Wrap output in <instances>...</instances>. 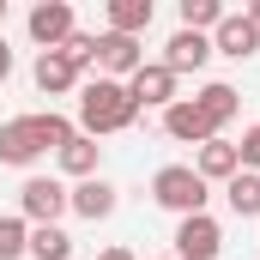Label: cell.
Listing matches in <instances>:
<instances>
[{"mask_svg": "<svg viewBox=\"0 0 260 260\" xmlns=\"http://www.w3.org/2000/svg\"><path fill=\"white\" fill-rule=\"evenodd\" d=\"M43 151H49V145H43V127H37V115L0 121V164H12V170H30Z\"/></svg>", "mask_w": 260, "mask_h": 260, "instance_id": "obj_5", "label": "cell"}, {"mask_svg": "<svg viewBox=\"0 0 260 260\" xmlns=\"http://www.w3.org/2000/svg\"><path fill=\"white\" fill-rule=\"evenodd\" d=\"M67 212V188L55 182V176H30L24 188H18V218L37 230V224H61Z\"/></svg>", "mask_w": 260, "mask_h": 260, "instance_id": "obj_3", "label": "cell"}, {"mask_svg": "<svg viewBox=\"0 0 260 260\" xmlns=\"http://www.w3.org/2000/svg\"><path fill=\"white\" fill-rule=\"evenodd\" d=\"M224 12H230V6H218V0H182V30H200V37H212Z\"/></svg>", "mask_w": 260, "mask_h": 260, "instance_id": "obj_20", "label": "cell"}, {"mask_svg": "<svg viewBox=\"0 0 260 260\" xmlns=\"http://www.w3.org/2000/svg\"><path fill=\"white\" fill-rule=\"evenodd\" d=\"M18 254H30V224L24 218H0V260H18Z\"/></svg>", "mask_w": 260, "mask_h": 260, "instance_id": "obj_21", "label": "cell"}, {"mask_svg": "<svg viewBox=\"0 0 260 260\" xmlns=\"http://www.w3.org/2000/svg\"><path fill=\"white\" fill-rule=\"evenodd\" d=\"M224 200H230L236 218H260V176L254 170H236V176L224 182Z\"/></svg>", "mask_w": 260, "mask_h": 260, "instance_id": "obj_18", "label": "cell"}, {"mask_svg": "<svg viewBox=\"0 0 260 260\" xmlns=\"http://www.w3.org/2000/svg\"><path fill=\"white\" fill-rule=\"evenodd\" d=\"M212 55H230V61H254L260 55V30L248 24V12H224V18H218Z\"/></svg>", "mask_w": 260, "mask_h": 260, "instance_id": "obj_7", "label": "cell"}, {"mask_svg": "<svg viewBox=\"0 0 260 260\" xmlns=\"http://www.w3.org/2000/svg\"><path fill=\"white\" fill-rule=\"evenodd\" d=\"M151 200L164 206V212H176V218H194V212H206V182L194 176V164H164L157 176H151Z\"/></svg>", "mask_w": 260, "mask_h": 260, "instance_id": "obj_2", "label": "cell"}, {"mask_svg": "<svg viewBox=\"0 0 260 260\" xmlns=\"http://www.w3.org/2000/svg\"><path fill=\"white\" fill-rule=\"evenodd\" d=\"M151 18H157L151 0H109V30H115V37H133V43H139V37L151 30Z\"/></svg>", "mask_w": 260, "mask_h": 260, "instance_id": "obj_15", "label": "cell"}, {"mask_svg": "<svg viewBox=\"0 0 260 260\" xmlns=\"http://www.w3.org/2000/svg\"><path fill=\"white\" fill-rule=\"evenodd\" d=\"M12 79V49H6V37H0V85Z\"/></svg>", "mask_w": 260, "mask_h": 260, "instance_id": "obj_24", "label": "cell"}, {"mask_svg": "<svg viewBox=\"0 0 260 260\" xmlns=\"http://www.w3.org/2000/svg\"><path fill=\"white\" fill-rule=\"evenodd\" d=\"M236 170H242V157H236V145H230V139H206V145H200L194 176L206 182V188H212V182H230Z\"/></svg>", "mask_w": 260, "mask_h": 260, "instance_id": "obj_14", "label": "cell"}, {"mask_svg": "<svg viewBox=\"0 0 260 260\" xmlns=\"http://www.w3.org/2000/svg\"><path fill=\"white\" fill-rule=\"evenodd\" d=\"M30 254L37 260H67L73 254V236H67L61 224H37V230H30Z\"/></svg>", "mask_w": 260, "mask_h": 260, "instance_id": "obj_19", "label": "cell"}, {"mask_svg": "<svg viewBox=\"0 0 260 260\" xmlns=\"http://www.w3.org/2000/svg\"><path fill=\"white\" fill-rule=\"evenodd\" d=\"M218 254H224V230L212 212L176 218V260H218Z\"/></svg>", "mask_w": 260, "mask_h": 260, "instance_id": "obj_4", "label": "cell"}, {"mask_svg": "<svg viewBox=\"0 0 260 260\" xmlns=\"http://www.w3.org/2000/svg\"><path fill=\"white\" fill-rule=\"evenodd\" d=\"M97 67H103V79H121V85H127L133 73L145 67V49H139L133 37H115V30H103V37H97Z\"/></svg>", "mask_w": 260, "mask_h": 260, "instance_id": "obj_9", "label": "cell"}, {"mask_svg": "<svg viewBox=\"0 0 260 260\" xmlns=\"http://www.w3.org/2000/svg\"><path fill=\"white\" fill-rule=\"evenodd\" d=\"M194 103H200V115H206V121H212L218 133H224L230 121H236V85H218V79H212V85L200 91Z\"/></svg>", "mask_w": 260, "mask_h": 260, "instance_id": "obj_17", "label": "cell"}, {"mask_svg": "<svg viewBox=\"0 0 260 260\" xmlns=\"http://www.w3.org/2000/svg\"><path fill=\"white\" fill-rule=\"evenodd\" d=\"M127 97L139 103V109H170V103H176V73H170L164 61H145L127 79Z\"/></svg>", "mask_w": 260, "mask_h": 260, "instance_id": "obj_8", "label": "cell"}, {"mask_svg": "<svg viewBox=\"0 0 260 260\" xmlns=\"http://www.w3.org/2000/svg\"><path fill=\"white\" fill-rule=\"evenodd\" d=\"M170 260H176V254H170Z\"/></svg>", "mask_w": 260, "mask_h": 260, "instance_id": "obj_27", "label": "cell"}, {"mask_svg": "<svg viewBox=\"0 0 260 260\" xmlns=\"http://www.w3.org/2000/svg\"><path fill=\"white\" fill-rule=\"evenodd\" d=\"M164 133H170V139H182V145H206V139H218V127L200 115L194 97H176V103L164 109Z\"/></svg>", "mask_w": 260, "mask_h": 260, "instance_id": "obj_10", "label": "cell"}, {"mask_svg": "<svg viewBox=\"0 0 260 260\" xmlns=\"http://www.w3.org/2000/svg\"><path fill=\"white\" fill-rule=\"evenodd\" d=\"M97 260H133V248H103Z\"/></svg>", "mask_w": 260, "mask_h": 260, "instance_id": "obj_25", "label": "cell"}, {"mask_svg": "<svg viewBox=\"0 0 260 260\" xmlns=\"http://www.w3.org/2000/svg\"><path fill=\"white\" fill-rule=\"evenodd\" d=\"M236 157H242V170H260V121L242 133V145H236Z\"/></svg>", "mask_w": 260, "mask_h": 260, "instance_id": "obj_23", "label": "cell"}, {"mask_svg": "<svg viewBox=\"0 0 260 260\" xmlns=\"http://www.w3.org/2000/svg\"><path fill=\"white\" fill-rule=\"evenodd\" d=\"M139 121V103L127 97V85L121 79H85L79 85V133L85 139H103V133H127Z\"/></svg>", "mask_w": 260, "mask_h": 260, "instance_id": "obj_1", "label": "cell"}, {"mask_svg": "<svg viewBox=\"0 0 260 260\" xmlns=\"http://www.w3.org/2000/svg\"><path fill=\"white\" fill-rule=\"evenodd\" d=\"M248 24H254V30H260V0H254V6H248Z\"/></svg>", "mask_w": 260, "mask_h": 260, "instance_id": "obj_26", "label": "cell"}, {"mask_svg": "<svg viewBox=\"0 0 260 260\" xmlns=\"http://www.w3.org/2000/svg\"><path fill=\"white\" fill-rule=\"evenodd\" d=\"M55 157H61V170L73 176V182H91V176H97V157H103V145H97V139H85V133H73V139H67Z\"/></svg>", "mask_w": 260, "mask_h": 260, "instance_id": "obj_16", "label": "cell"}, {"mask_svg": "<svg viewBox=\"0 0 260 260\" xmlns=\"http://www.w3.org/2000/svg\"><path fill=\"white\" fill-rule=\"evenodd\" d=\"M24 24H30V43H37L43 55H49V49H67V37L79 30V18H73L67 0H43V6H30Z\"/></svg>", "mask_w": 260, "mask_h": 260, "instance_id": "obj_6", "label": "cell"}, {"mask_svg": "<svg viewBox=\"0 0 260 260\" xmlns=\"http://www.w3.org/2000/svg\"><path fill=\"white\" fill-rule=\"evenodd\" d=\"M67 212H79V218H109L115 212V182H103V176H91V182H73L67 188Z\"/></svg>", "mask_w": 260, "mask_h": 260, "instance_id": "obj_13", "label": "cell"}, {"mask_svg": "<svg viewBox=\"0 0 260 260\" xmlns=\"http://www.w3.org/2000/svg\"><path fill=\"white\" fill-rule=\"evenodd\" d=\"M85 85V73L73 67L67 49H49V55H37V91L43 97H67V91H79Z\"/></svg>", "mask_w": 260, "mask_h": 260, "instance_id": "obj_11", "label": "cell"}, {"mask_svg": "<svg viewBox=\"0 0 260 260\" xmlns=\"http://www.w3.org/2000/svg\"><path fill=\"white\" fill-rule=\"evenodd\" d=\"M212 61V37H200V30H176L170 43H164V67L182 79V73H200V67Z\"/></svg>", "mask_w": 260, "mask_h": 260, "instance_id": "obj_12", "label": "cell"}, {"mask_svg": "<svg viewBox=\"0 0 260 260\" xmlns=\"http://www.w3.org/2000/svg\"><path fill=\"white\" fill-rule=\"evenodd\" d=\"M67 55H73L79 73H85V67H97V37H91V30H73V37H67Z\"/></svg>", "mask_w": 260, "mask_h": 260, "instance_id": "obj_22", "label": "cell"}]
</instances>
